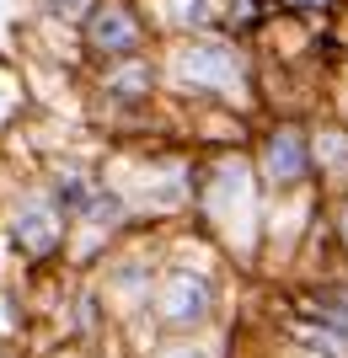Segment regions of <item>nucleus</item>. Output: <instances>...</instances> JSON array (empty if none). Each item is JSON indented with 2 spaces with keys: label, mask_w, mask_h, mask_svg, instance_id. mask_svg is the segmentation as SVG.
I'll use <instances>...</instances> for the list:
<instances>
[{
  "label": "nucleus",
  "mask_w": 348,
  "mask_h": 358,
  "mask_svg": "<svg viewBox=\"0 0 348 358\" xmlns=\"http://www.w3.org/2000/svg\"><path fill=\"white\" fill-rule=\"evenodd\" d=\"M305 171H311V145H305L300 129L268 134V145H263V177L279 182V187H295V182H305Z\"/></svg>",
  "instance_id": "1"
},
{
  "label": "nucleus",
  "mask_w": 348,
  "mask_h": 358,
  "mask_svg": "<svg viewBox=\"0 0 348 358\" xmlns=\"http://www.w3.org/2000/svg\"><path fill=\"white\" fill-rule=\"evenodd\" d=\"M182 75L193 80V86H214V91H225L242 80V64H236V54H230L225 43H198L188 48V59H182Z\"/></svg>",
  "instance_id": "2"
},
{
  "label": "nucleus",
  "mask_w": 348,
  "mask_h": 358,
  "mask_svg": "<svg viewBox=\"0 0 348 358\" xmlns=\"http://www.w3.org/2000/svg\"><path fill=\"white\" fill-rule=\"evenodd\" d=\"M161 315H167L172 327L204 321V315H209V284L193 278V273H177V278L167 284V294H161Z\"/></svg>",
  "instance_id": "3"
},
{
  "label": "nucleus",
  "mask_w": 348,
  "mask_h": 358,
  "mask_svg": "<svg viewBox=\"0 0 348 358\" xmlns=\"http://www.w3.org/2000/svg\"><path fill=\"white\" fill-rule=\"evenodd\" d=\"M91 43L107 48V54H134L139 43V27L129 22V11H118V6H107L97 22H91Z\"/></svg>",
  "instance_id": "4"
},
{
  "label": "nucleus",
  "mask_w": 348,
  "mask_h": 358,
  "mask_svg": "<svg viewBox=\"0 0 348 358\" xmlns=\"http://www.w3.org/2000/svg\"><path fill=\"white\" fill-rule=\"evenodd\" d=\"M16 236L27 241L32 252H48L54 246V220L48 214H27V220H16Z\"/></svg>",
  "instance_id": "5"
},
{
  "label": "nucleus",
  "mask_w": 348,
  "mask_h": 358,
  "mask_svg": "<svg viewBox=\"0 0 348 358\" xmlns=\"http://www.w3.org/2000/svg\"><path fill=\"white\" fill-rule=\"evenodd\" d=\"M343 246H348V209H343Z\"/></svg>",
  "instance_id": "6"
}]
</instances>
